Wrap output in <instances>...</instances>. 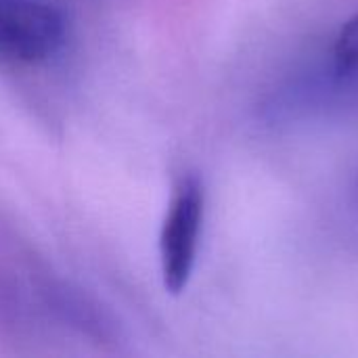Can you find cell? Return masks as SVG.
I'll return each mask as SVG.
<instances>
[{"label":"cell","instance_id":"obj_3","mask_svg":"<svg viewBox=\"0 0 358 358\" xmlns=\"http://www.w3.org/2000/svg\"><path fill=\"white\" fill-rule=\"evenodd\" d=\"M325 80L338 94H358V15L346 19L329 48Z\"/></svg>","mask_w":358,"mask_h":358},{"label":"cell","instance_id":"obj_2","mask_svg":"<svg viewBox=\"0 0 358 358\" xmlns=\"http://www.w3.org/2000/svg\"><path fill=\"white\" fill-rule=\"evenodd\" d=\"M67 38V21L46 0H0V57L40 63L55 57Z\"/></svg>","mask_w":358,"mask_h":358},{"label":"cell","instance_id":"obj_1","mask_svg":"<svg viewBox=\"0 0 358 358\" xmlns=\"http://www.w3.org/2000/svg\"><path fill=\"white\" fill-rule=\"evenodd\" d=\"M206 216V189L199 174H185L172 193L159 231L162 283L170 296H180L195 273Z\"/></svg>","mask_w":358,"mask_h":358}]
</instances>
